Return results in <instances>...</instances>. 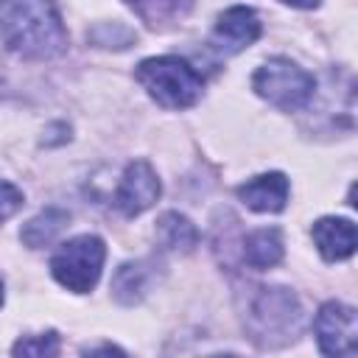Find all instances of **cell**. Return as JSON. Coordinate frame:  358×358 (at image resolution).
<instances>
[{
  "mask_svg": "<svg viewBox=\"0 0 358 358\" xmlns=\"http://www.w3.org/2000/svg\"><path fill=\"white\" fill-rule=\"evenodd\" d=\"M106 260V246L98 235H78L59 246L50 257V271L59 285L73 294H87L95 288Z\"/></svg>",
  "mask_w": 358,
  "mask_h": 358,
  "instance_id": "5",
  "label": "cell"
},
{
  "mask_svg": "<svg viewBox=\"0 0 358 358\" xmlns=\"http://www.w3.org/2000/svg\"><path fill=\"white\" fill-rule=\"evenodd\" d=\"M14 355H36V358H45V355H56L59 352V336L53 330L48 333H39V336H28V338H20L14 347H11Z\"/></svg>",
  "mask_w": 358,
  "mask_h": 358,
  "instance_id": "16",
  "label": "cell"
},
{
  "mask_svg": "<svg viewBox=\"0 0 358 358\" xmlns=\"http://www.w3.org/2000/svg\"><path fill=\"white\" fill-rule=\"evenodd\" d=\"M84 352H90V355H95V352H117V355H123V350H120V347H112V344H101V347H90V350H84Z\"/></svg>",
  "mask_w": 358,
  "mask_h": 358,
  "instance_id": "18",
  "label": "cell"
},
{
  "mask_svg": "<svg viewBox=\"0 0 358 358\" xmlns=\"http://www.w3.org/2000/svg\"><path fill=\"white\" fill-rule=\"evenodd\" d=\"M157 268L159 263L154 257H145V260H131V263H123L115 277H112V296L120 302V305H137L145 299L151 282L157 280Z\"/></svg>",
  "mask_w": 358,
  "mask_h": 358,
  "instance_id": "10",
  "label": "cell"
},
{
  "mask_svg": "<svg viewBox=\"0 0 358 358\" xmlns=\"http://www.w3.org/2000/svg\"><path fill=\"white\" fill-rule=\"evenodd\" d=\"M157 241L171 252H193L199 246V229L182 213H162L157 221Z\"/></svg>",
  "mask_w": 358,
  "mask_h": 358,
  "instance_id": "13",
  "label": "cell"
},
{
  "mask_svg": "<svg viewBox=\"0 0 358 358\" xmlns=\"http://www.w3.org/2000/svg\"><path fill=\"white\" fill-rule=\"evenodd\" d=\"M313 241L324 260H347L355 252V224L350 218H319L313 224Z\"/></svg>",
  "mask_w": 358,
  "mask_h": 358,
  "instance_id": "11",
  "label": "cell"
},
{
  "mask_svg": "<svg viewBox=\"0 0 358 358\" xmlns=\"http://www.w3.org/2000/svg\"><path fill=\"white\" fill-rule=\"evenodd\" d=\"M238 296L241 322L246 336L260 350H280L302 333V305L291 288L282 285H249Z\"/></svg>",
  "mask_w": 358,
  "mask_h": 358,
  "instance_id": "2",
  "label": "cell"
},
{
  "mask_svg": "<svg viewBox=\"0 0 358 358\" xmlns=\"http://www.w3.org/2000/svg\"><path fill=\"white\" fill-rule=\"evenodd\" d=\"M260 17L246 8V6H232L227 8L218 22H215V42L221 50L227 53H238L243 48H249L257 36H260Z\"/></svg>",
  "mask_w": 358,
  "mask_h": 358,
  "instance_id": "8",
  "label": "cell"
},
{
  "mask_svg": "<svg viewBox=\"0 0 358 358\" xmlns=\"http://www.w3.org/2000/svg\"><path fill=\"white\" fill-rule=\"evenodd\" d=\"M313 333L324 355H355L358 352L355 308L344 302H324L313 319Z\"/></svg>",
  "mask_w": 358,
  "mask_h": 358,
  "instance_id": "6",
  "label": "cell"
},
{
  "mask_svg": "<svg viewBox=\"0 0 358 358\" xmlns=\"http://www.w3.org/2000/svg\"><path fill=\"white\" fill-rule=\"evenodd\" d=\"M0 305H3V282H0Z\"/></svg>",
  "mask_w": 358,
  "mask_h": 358,
  "instance_id": "20",
  "label": "cell"
},
{
  "mask_svg": "<svg viewBox=\"0 0 358 358\" xmlns=\"http://www.w3.org/2000/svg\"><path fill=\"white\" fill-rule=\"evenodd\" d=\"M134 76L145 87V92L159 106H165V109H187L204 92L201 76L185 59H179V56H151V59H143L137 64Z\"/></svg>",
  "mask_w": 358,
  "mask_h": 358,
  "instance_id": "3",
  "label": "cell"
},
{
  "mask_svg": "<svg viewBox=\"0 0 358 358\" xmlns=\"http://www.w3.org/2000/svg\"><path fill=\"white\" fill-rule=\"evenodd\" d=\"M134 14L148 22V25H165V22H173L179 17H185L193 6V0H126Z\"/></svg>",
  "mask_w": 358,
  "mask_h": 358,
  "instance_id": "15",
  "label": "cell"
},
{
  "mask_svg": "<svg viewBox=\"0 0 358 358\" xmlns=\"http://www.w3.org/2000/svg\"><path fill=\"white\" fill-rule=\"evenodd\" d=\"M235 193L255 213H280L288 201V179H285V173H277V171L260 173V176L243 182Z\"/></svg>",
  "mask_w": 358,
  "mask_h": 358,
  "instance_id": "9",
  "label": "cell"
},
{
  "mask_svg": "<svg viewBox=\"0 0 358 358\" xmlns=\"http://www.w3.org/2000/svg\"><path fill=\"white\" fill-rule=\"evenodd\" d=\"M67 221H70V215H67L64 210L48 207V210H42L39 215H34V218L20 229V238H22V243L31 246V249L48 246L50 241L59 238V232L67 227Z\"/></svg>",
  "mask_w": 358,
  "mask_h": 358,
  "instance_id": "14",
  "label": "cell"
},
{
  "mask_svg": "<svg viewBox=\"0 0 358 358\" xmlns=\"http://www.w3.org/2000/svg\"><path fill=\"white\" fill-rule=\"evenodd\" d=\"M159 193H162V185H159V176L151 168V162L134 159L126 165V171L120 176V185L115 190V207L126 218H134V215L145 213L159 199Z\"/></svg>",
  "mask_w": 358,
  "mask_h": 358,
  "instance_id": "7",
  "label": "cell"
},
{
  "mask_svg": "<svg viewBox=\"0 0 358 358\" xmlns=\"http://www.w3.org/2000/svg\"><path fill=\"white\" fill-rule=\"evenodd\" d=\"M22 207V190L6 179H0V224L6 218H11L17 210Z\"/></svg>",
  "mask_w": 358,
  "mask_h": 358,
  "instance_id": "17",
  "label": "cell"
},
{
  "mask_svg": "<svg viewBox=\"0 0 358 358\" xmlns=\"http://www.w3.org/2000/svg\"><path fill=\"white\" fill-rule=\"evenodd\" d=\"M285 6H294V8H313L319 6V0H282Z\"/></svg>",
  "mask_w": 358,
  "mask_h": 358,
  "instance_id": "19",
  "label": "cell"
},
{
  "mask_svg": "<svg viewBox=\"0 0 358 358\" xmlns=\"http://www.w3.org/2000/svg\"><path fill=\"white\" fill-rule=\"evenodd\" d=\"M252 87L271 106H277L282 112H294V109H302L310 101L313 76L308 70H302L296 62L277 56V59H268L266 64H260L255 70Z\"/></svg>",
  "mask_w": 358,
  "mask_h": 358,
  "instance_id": "4",
  "label": "cell"
},
{
  "mask_svg": "<svg viewBox=\"0 0 358 358\" xmlns=\"http://www.w3.org/2000/svg\"><path fill=\"white\" fill-rule=\"evenodd\" d=\"M0 42L25 59H53L67 48L53 0H0Z\"/></svg>",
  "mask_w": 358,
  "mask_h": 358,
  "instance_id": "1",
  "label": "cell"
},
{
  "mask_svg": "<svg viewBox=\"0 0 358 358\" xmlns=\"http://www.w3.org/2000/svg\"><path fill=\"white\" fill-rule=\"evenodd\" d=\"M243 260L252 268H271L282 260V235L277 227H266V229H255L246 235L243 241Z\"/></svg>",
  "mask_w": 358,
  "mask_h": 358,
  "instance_id": "12",
  "label": "cell"
}]
</instances>
